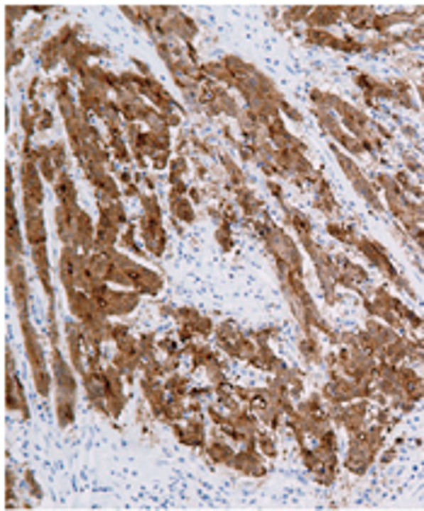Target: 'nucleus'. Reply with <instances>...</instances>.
Wrapping results in <instances>:
<instances>
[{
    "label": "nucleus",
    "instance_id": "12",
    "mask_svg": "<svg viewBox=\"0 0 424 511\" xmlns=\"http://www.w3.org/2000/svg\"><path fill=\"white\" fill-rule=\"evenodd\" d=\"M170 211H173V219H180L182 223L194 221L192 199H187V197H173V194H170Z\"/></svg>",
    "mask_w": 424,
    "mask_h": 511
},
{
    "label": "nucleus",
    "instance_id": "17",
    "mask_svg": "<svg viewBox=\"0 0 424 511\" xmlns=\"http://www.w3.org/2000/svg\"><path fill=\"white\" fill-rule=\"evenodd\" d=\"M257 449H260V454L267 458L276 456V444H274V439L269 436V432H257Z\"/></svg>",
    "mask_w": 424,
    "mask_h": 511
},
{
    "label": "nucleus",
    "instance_id": "19",
    "mask_svg": "<svg viewBox=\"0 0 424 511\" xmlns=\"http://www.w3.org/2000/svg\"><path fill=\"white\" fill-rule=\"evenodd\" d=\"M22 58H25V51H22V49L15 51V44L8 46V70H13L15 66H20Z\"/></svg>",
    "mask_w": 424,
    "mask_h": 511
},
{
    "label": "nucleus",
    "instance_id": "4",
    "mask_svg": "<svg viewBox=\"0 0 424 511\" xmlns=\"http://www.w3.org/2000/svg\"><path fill=\"white\" fill-rule=\"evenodd\" d=\"M5 363H8V373H5V405L13 412H20L22 417H29V405L25 397V388H22V380L15 375V359L13 351L5 349Z\"/></svg>",
    "mask_w": 424,
    "mask_h": 511
},
{
    "label": "nucleus",
    "instance_id": "16",
    "mask_svg": "<svg viewBox=\"0 0 424 511\" xmlns=\"http://www.w3.org/2000/svg\"><path fill=\"white\" fill-rule=\"evenodd\" d=\"M216 243L221 245V250H223V252H231V250H233L231 223H219V228H216Z\"/></svg>",
    "mask_w": 424,
    "mask_h": 511
},
{
    "label": "nucleus",
    "instance_id": "18",
    "mask_svg": "<svg viewBox=\"0 0 424 511\" xmlns=\"http://www.w3.org/2000/svg\"><path fill=\"white\" fill-rule=\"evenodd\" d=\"M44 32V20H37L34 22V25H29L27 27V32L22 34V44L25 46H29V44H34L39 39V34Z\"/></svg>",
    "mask_w": 424,
    "mask_h": 511
},
{
    "label": "nucleus",
    "instance_id": "9",
    "mask_svg": "<svg viewBox=\"0 0 424 511\" xmlns=\"http://www.w3.org/2000/svg\"><path fill=\"white\" fill-rule=\"evenodd\" d=\"M54 189H56L58 204H63V207H70V209H78V189H75V180L70 177L68 170L58 172V177L54 182Z\"/></svg>",
    "mask_w": 424,
    "mask_h": 511
},
{
    "label": "nucleus",
    "instance_id": "3",
    "mask_svg": "<svg viewBox=\"0 0 424 511\" xmlns=\"http://www.w3.org/2000/svg\"><path fill=\"white\" fill-rule=\"evenodd\" d=\"M51 371H54L56 397H75L78 392V380H75L73 363L66 361L58 346H51Z\"/></svg>",
    "mask_w": 424,
    "mask_h": 511
},
{
    "label": "nucleus",
    "instance_id": "7",
    "mask_svg": "<svg viewBox=\"0 0 424 511\" xmlns=\"http://www.w3.org/2000/svg\"><path fill=\"white\" fill-rule=\"evenodd\" d=\"M231 468L238 470L243 475H252V478H262L267 473V466H264V456L257 449H243L235 451Z\"/></svg>",
    "mask_w": 424,
    "mask_h": 511
},
{
    "label": "nucleus",
    "instance_id": "14",
    "mask_svg": "<svg viewBox=\"0 0 424 511\" xmlns=\"http://www.w3.org/2000/svg\"><path fill=\"white\" fill-rule=\"evenodd\" d=\"M298 349H301L303 359H308L310 363H320L322 361V346L317 344L315 334H305L301 339V344H298Z\"/></svg>",
    "mask_w": 424,
    "mask_h": 511
},
{
    "label": "nucleus",
    "instance_id": "15",
    "mask_svg": "<svg viewBox=\"0 0 424 511\" xmlns=\"http://www.w3.org/2000/svg\"><path fill=\"white\" fill-rule=\"evenodd\" d=\"M49 155H51V160H54V165L58 172H63V170H68V155H66V145L61 143V141H56V143H51L49 145Z\"/></svg>",
    "mask_w": 424,
    "mask_h": 511
},
{
    "label": "nucleus",
    "instance_id": "1",
    "mask_svg": "<svg viewBox=\"0 0 424 511\" xmlns=\"http://www.w3.org/2000/svg\"><path fill=\"white\" fill-rule=\"evenodd\" d=\"M20 322H22V337H25V351L29 359V368H32L34 388H37L41 397H49L51 388H54V373H49V361H46L37 327L29 320H20Z\"/></svg>",
    "mask_w": 424,
    "mask_h": 511
},
{
    "label": "nucleus",
    "instance_id": "10",
    "mask_svg": "<svg viewBox=\"0 0 424 511\" xmlns=\"http://www.w3.org/2000/svg\"><path fill=\"white\" fill-rule=\"evenodd\" d=\"M25 238H27L29 248L46 243V226H44V216H41V211L39 214H27L25 216Z\"/></svg>",
    "mask_w": 424,
    "mask_h": 511
},
{
    "label": "nucleus",
    "instance_id": "8",
    "mask_svg": "<svg viewBox=\"0 0 424 511\" xmlns=\"http://www.w3.org/2000/svg\"><path fill=\"white\" fill-rule=\"evenodd\" d=\"M339 17H344V8H339V5H317L308 15L305 25L308 29H325L330 25H337Z\"/></svg>",
    "mask_w": 424,
    "mask_h": 511
},
{
    "label": "nucleus",
    "instance_id": "2",
    "mask_svg": "<svg viewBox=\"0 0 424 511\" xmlns=\"http://www.w3.org/2000/svg\"><path fill=\"white\" fill-rule=\"evenodd\" d=\"M41 172L37 163L25 160L22 158L20 165V187H22V209L27 214H39L41 204H44V185H41Z\"/></svg>",
    "mask_w": 424,
    "mask_h": 511
},
{
    "label": "nucleus",
    "instance_id": "13",
    "mask_svg": "<svg viewBox=\"0 0 424 511\" xmlns=\"http://www.w3.org/2000/svg\"><path fill=\"white\" fill-rule=\"evenodd\" d=\"M58 427H70L75 422V397H56Z\"/></svg>",
    "mask_w": 424,
    "mask_h": 511
},
{
    "label": "nucleus",
    "instance_id": "5",
    "mask_svg": "<svg viewBox=\"0 0 424 511\" xmlns=\"http://www.w3.org/2000/svg\"><path fill=\"white\" fill-rule=\"evenodd\" d=\"M141 240L153 257H161L168 248V233L163 228V216H143L141 219Z\"/></svg>",
    "mask_w": 424,
    "mask_h": 511
},
{
    "label": "nucleus",
    "instance_id": "11",
    "mask_svg": "<svg viewBox=\"0 0 424 511\" xmlns=\"http://www.w3.org/2000/svg\"><path fill=\"white\" fill-rule=\"evenodd\" d=\"M206 456H209L214 463H219V466H228V468H231V461H233V456H235V449L231 446V441H226L223 436H216L214 441L206 446Z\"/></svg>",
    "mask_w": 424,
    "mask_h": 511
},
{
    "label": "nucleus",
    "instance_id": "6",
    "mask_svg": "<svg viewBox=\"0 0 424 511\" xmlns=\"http://www.w3.org/2000/svg\"><path fill=\"white\" fill-rule=\"evenodd\" d=\"M8 274H10V284H13V293H15L17 315H20V320H29V281H27L22 262H17L15 267H8Z\"/></svg>",
    "mask_w": 424,
    "mask_h": 511
}]
</instances>
